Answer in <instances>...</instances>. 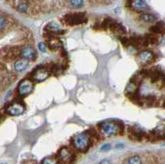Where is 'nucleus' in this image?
Segmentation results:
<instances>
[{"label":"nucleus","instance_id":"6e6552de","mask_svg":"<svg viewBox=\"0 0 165 164\" xmlns=\"http://www.w3.org/2000/svg\"><path fill=\"white\" fill-rule=\"evenodd\" d=\"M21 55L25 59V60H33L36 58V51L31 46H26L23 48L21 51Z\"/></svg>","mask_w":165,"mask_h":164},{"label":"nucleus","instance_id":"f03ea898","mask_svg":"<svg viewBox=\"0 0 165 164\" xmlns=\"http://www.w3.org/2000/svg\"><path fill=\"white\" fill-rule=\"evenodd\" d=\"M88 21L87 16L84 13H69L64 17L63 22L66 25L74 26L84 23Z\"/></svg>","mask_w":165,"mask_h":164},{"label":"nucleus","instance_id":"4468645a","mask_svg":"<svg viewBox=\"0 0 165 164\" xmlns=\"http://www.w3.org/2000/svg\"><path fill=\"white\" fill-rule=\"evenodd\" d=\"M138 89V84L135 81H131L129 84L126 86V88H125V92L127 94H135L136 92V91Z\"/></svg>","mask_w":165,"mask_h":164},{"label":"nucleus","instance_id":"4be33fe9","mask_svg":"<svg viewBox=\"0 0 165 164\" xmlns=\"http://www.w3.org/2000/svg\"><path fill=\"white\" fill-rule=\"evenodd\" d=\"M41 164H58V162H57L55 158L48 157V158H45L42 161Z\"/></svg>","mask_w":165,"mask_h":164},{"label":"nucleus","instance_id":"393cba45","mask_svg":"<svg viewBox=\"0 0 165 164\" xmlns=\"http://www.w3.org/2000/svg\"><path fill=\"white\" fill-rule=\"evenodd\" d=\"M38 46H39V50H40V51H42V52H45V51H46V50H47V46H46V45H45V43H43V42H40V44L38 45Z\"/></svg>","mask_w":165,"mask_h":164},{"label":"nucleus","instance_id":"f8f14e48","mask_svg":"<svg viewBox=\"0 0 165 164\" xmlns=\"http://www.w3.org/2000/svg\"><path fill=\"white\" fill-rule=\"evenodd\" d=\"M28 60H20L17 61L14 65V69L17 72H22L24 69H26L28 66Z\"/></svg>","mask_w":165,"mask_h":164},{"label":"nucleus","instance_id":"c756f323","mask_svg":"<svg viewBox=\"0 0 165 164\" xmlns=\"http://www.w3.org/2000/svg\"><path fill=\"white\" fill-rule=\"evenodd\" d=\"M36 1H42V0H36Z\"/></svg>","mask_w":165,"mask_h":164},{"label":"nucleus","instance_id":"20e7f679","mask_svg":"<svg viewBox=\"0 0 165 164\" xmlns=\"http://www.w3.org/2000/svg\"><path fill=\"white\" fill-rule=\"evenodd\" d=\"M33 89V83L31 80L24 79L18 85V92L21 96H27Z\"/></svg>","mask_w":165,"mask_h":164},{"label":"nucleus","instance_id":"423d86ee","mask_svg":"<svg viewBox=\"0 0 165 164\" xmlns=\"http://www.w3.org/2000/svg\"><path fill=\"white\" fill-rule=\"evenodd\" d=\"M48 77H49V73L45 68H38V69H36L34 71L33 75H32L33 79L36 80V81H39V82L44 81Z\"/></svg>","mask_w":165,"mask_h":164},{"label":"nucleus","instance_id":"7ed1b4c3","mask_svg":"<svg viewBox=\"0 0 165 164\" xmlns=\"http://www.w3.org/2000/svg\"><path fill=\"white\" fill-rule=\"evenodd\" d=\"M73 142L75 148L79 151H86L90 145V139L86 133H80L75 135Z\"/></svg>","mask_w":165,"mask_h":164},{"label":"nucleus","instance_id":"412c9836","mask_svg":"<svg viewBox=\"0 0 165 164\" xmlns=\"http://www.w3.org/2000/svg\"><path fill=\"white\" fill-rule=\"evenodd\" d=\"M128 164H141V159L138 156H133L128 159Z\"/></svg>","mask_w":165,"mask_h":164},{"label":"nucleus","instance_id":"ddd939ff","mask_svg":"<svg viewBox=\"0 0 165 164\" xmlns=\"http://www.w3.org/2000/svg\"><path fill=\"white\" fill-rule=\"evenodd\" d=\"M48 45L50 47L51 50H57L59 49L61 45V43H60V40H58L57 38L55 37H50L48 39Z\"/></svg>","mask_w":165,"mask_h":164},{"label":"nucleus","instance_id":"6ab92c4d","mask_svg":"<svg viewBox=\"0 0 165 164\" xmlns=\"http://www.w3.org/2000/svg\"><path fill=\"white\" fill-rule=\"evenodd\" d=\"M28 9H29V4L26 2H22L17 6V10L20 11L22 13H26L28 11Z\"/></svg>","mask_w":165,"mask_h":164},{"label":"nucleus","instance_id":"f3484780","mask_svg":"<svg viewBox=\"0 0 165 164\" xmlns=\"http://www.w3.org/2000/svg\"><path fill=\"white\" fill-rule=\"evenodd\" d=\"M111 29L116 34H118V35H122V34H125V32L124 27H123V26H122L121 25H120V24L116 23V22L114 25L112 26V27H111Z\"/></svg>","mask_w":165,"mask_h":164},{"label":"nucleus","instance_id":"a878e982","mask_svg":"<svg viewBox=\"0 0 165 164\" xmlns=\"http://www.w3.org/2000/svg\"><path fill=\"white\" fill-rule=\"evenodd\" d=\"M110 149H111L110 144H104V145H102V146L101 150H102V151H107V150H109Z\"/></svg>","mask_w":165,"mask_h":164},{"label":"nucleus","instance_id":"5701e85b","mask_svg":"<svg viewBox=\"0 0 165 164\" xmlns=\"http://www.w3.org/2000/svg\"><path fill=\"white\" fill-rule=\"evenodd\" d=\"M70 3L74 8H80L83 5L84 1L83 0H70Z\"/></svg>","mask_w":165,"mask_h":164},{"label":"nucleus","instance_id":"a211bd4d","mask_svg":"<svg viewBox=\"0 0 165 164\" xmlns=\"http://www.w3.org/2000/svg\"><path fill=\"white\" fill-rule=\"evenodd\" d=\"M130 134L132 135L133 138L135 139H141L142 138V135H143V132L140 131L139 129H135V128H131L130 129Z\"/></svg>","mask_w":165,"mask_h":164},{"label":"nucleus","instance_id":"2eb2a0df","mask_svg":"<svg viewBox=\"0 0 165 164\" xmlns=\"http://www.w3.org/2000/svg\"><path fill=\"white\" fill-rule=\"evenodd\" d=\"M164 24L163 22H159L150 28V31L154 34H159V33L164 32Z\"/></svg>","mask_w":165,"mask_h":164},{"label":"nucleus","instance_id":"b1692460","mask_svg":"<svg viewBox=\"0 0 165 164\" xmlns=\"http://www.w3.org/2000/svg\"><path fill=\"white\" fill-rule=\"evenodd\" d=\"M8 24V20L6 17H3V16L1 17V21H0V26H1V31H3L6 27Z\"/></svg>","mask_w":165,"mask_h":164},{"label":"nucleus","instance_id":"aec40b11","mask_svg":"<svg viewBox=\"0 0 165 164\" xmlns=\"http://www.w3.org/2000/svg\"><path fill=\"white\" fill-rule=\"evenodd\" d=\"M116 23V22L114 20H112V19H111V18H107V19H105L104 22H103V23H102V26L103 27H105V28H111L112 27V26L114 25Z\"/></svg>","mask_w":165,"mask_h":164},{"label":"nucleus","instance_id":"39448f33","mask_svg":"<svg viewBox=\"0 0 165 164\" xmlns=\"http://www.w3.org/2000/svg\"><path fill=\"white\" fill-rule=\"evenodd\" d=\"M25 110V106L20 102H13L7 108V112L12 115H19Z\"/></svg>","mask_w":165,"mask_h":164},{"label":"nucleus","instance_id":"9b49d317","mask_svg":"<svg viewBox=\"0 0 165 164\" xmlns=\"http://www.w3.org/2000/svg\"><path fill=\"white\" fill-rule=\"evenodd\" d=\"M131 5L137 11H145L148 9V5L144 0H132Z\"/></svg>","mask_w":165,"mask_h":164},{"label":"nucleus","instance_id":"cd10ccee","mask_svg":"<svg viewBox=\"0 0 165 164\" xmlns=\"http://www.w3.org/2000/svg\"><path fill=\"white\" fill-rule=\"evenodd\" d=\"M99 164H111V163L108 160H103V161H102Z\"/></svg>","mask_w":165,"mask_h":164},{"label":"nucleus","instance_id":"f257e3e1","mask_svg":"<svg viewBox=\"0 0 165 164\" xmlns=\"http://www.w3.org/2000/svg\"><path fill=\"white\" fill-rule=\"evenodd\" d=\"M100 129L102 133L105 136L111 137V136H114L116 134H118L120 126L116 121L107 120L105 122H102L100 124Z\"/></svg>","mask_w":165,"mask_h":164},{"label":"nucleus","instance_id":"dca6fc26","mask_svg":"<svg viewBox=\"0 0 165 164\" xmlns=\"http://www.w3.org/2000/svg\"><path fill=\"white\" fill-rule=\"evenodd\" d=\"M140 19L145 22H147V23H150V22H154L156 19L155 16L153 14H150V13H144L142 15L140 16Z\"/></svg>","mask_w":165,"mask_h":164},{"label":"nucleus","instance_id":"c85d7f7f","mask_svg":"<svg viewBox=\"0 0 165 164\" xmlns=\"http://www.w3.org/2000/svg\"><path fill=\"white\" fill-rule=\"evenodd\" d=\"M116 148H123V145H122V144H119V145L117 144V145H116Z\"/></svg>","mask_w":165,"mask_h":164},{"label":"nucleus","instance_id":"0eeeda50","mask_svg":"<svg viewBox=\"0 0 165 164\" xmlns=\"http://www.w3.org/2000/svg\"><path fill=\"white\" fill-rule=\"evenodd\" d=\"M59 156L65 163H70L73 160V154L67 148H62L60 149L59 152Z\"/></svg>","mask_w":165,"mask_h":164},{"label":"nucleus","instance_id":"9d476101","mask_svg":"<svg viewBox=\"0 0 165 164\" xmlns=\"http://www.w3.org/2000/svg\"><path fill=\"white\" fill-rule=\"evenodd\" d=\"M139 59L142 64H148L154 59V54L150 50L142 51L139 55Z\"/></svg>","mask_w":165,"mask_h":164},{"label":"nucleus","instance_id":"bb28decb","mask_svg":"<svg viewBox=\"0 0 165 164\" xmlns=\"http://www.w3.org/2000/svg\"><path fill=\"white\" fill-rule=\"evenodd\" d=\"M121 42H122V44L125 45V46H128L130 44V40L126 39V38H122L121 39Z\"/></svg>","mask_w":165,"mask_h":164},{"label":"nucleus","instance_id":"1a4fd4ad","mask_svg":"<svg viewBox=\"0 0 165 164\" xmlns=\"http://www.w3.org/2000/svg\"><path fill=\"white\" fill-rule=\"evenodd\" d=\"M45 30L50 34H61L64 32V31L61 29L60 26L55 22H51L50 23H48L45 26Z\"/></svg>","mask_w":165,"mask_h":164}]
</instances>
